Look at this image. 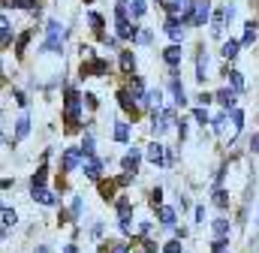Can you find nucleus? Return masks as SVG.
I'll return each mask as SVG.
<instances>
[{"label": "nucleus", "mask_w": 259, "mask_h": 253, "mask_svg": "<svg viewBox=\"0 0 259 253\" xmlns=\"http://www.w3.org/2000/svg\"><path fill=\"white\" fill-rule=\"evenodd\" d=\"M39 52H58V55L64 52V24H61V21L52 18V21L46 24V43L39 46Z\"/></svg>", "instance_id": "obj_1"}, {"label": "nucleus", "mask_w": 259, "mask_h": 253, "mask_svg": "<svg viewBox=\"0 0 259 253\" xmlns=\"http://www.w3.org/2000/svg\"><path fill=\"white\" fill-rule=\"evenodd\" d=\"M163 30L169 33V39H172V43H184V21H181L178 15H169V18H166V24H163Z\"/></svg>", "instance_id": "obj_2"}, {"label": "nucleus", "mask_w": 259, "mask_h": 253, "mask_svg": "<svg viewBox=\"0 0 259 253\" xmlns=\"http://www.w3.org/2000/svg\"><path fill=\"white\" fill-rule=\"evenodd\" d=\"M78 115H81V106H78V91H75V88H69V91H66V121L72 124V121H78Z\"/></svg>", "instance_id": "obj_3"}, {"label": "nucleus", "mask_w": 259, "mask_h": 253, "mask_svg": "<svg viewBox=\"0 0 259 253\" xmlns=\"http://www.w3.org/2000/svg\"><path fill=\"white\" fill-rule=\"evenodd\" d=\"M148 163H154V166H169V163H166V148H163L160 142H151V145H148Z\"/></svg>", "instance_id": "obj_4"}, {"label": "nucleus", "mask_w": 259, "mask_h": 253, "mask_svg": "<svg viewBox=\"0 0 259 253\" xmlns=\"http://www.w3.org/2000/svg\"><path fill=\"white\" fill-rule=\"evenodd\" d=\"M100 175H103V160L100 157H84V178L97 181Z\"/></svg>", "instance_id": "obj_5"}, {"label": "nucleus", "mask_w": 259, "mask_h": 253, "mask_svg": "<svg viewBox=\"0 0 259 253\" xmlns=\"http://www.w3.org/2000/svg\"><path fill=\"white\" fill-rule=\"evenodd\" d=\"M208 12H211V3H208V0H196V6H193V24L196 27H202V24L211 18Z\"/></svg>", "instance_id": "obj_6"}, {"label": "nucleus", "mask_w": 259, "mask_h": 253, "mask_svg": "<svg viewBox=\"0 0 259 253\" xmlns=\"http://www.w3.org/2000/svg\"><path fill=\"white\" fill-rule=\"evenodd\" d=\"M139 163H142V151H139V148H130V151H127V157L121 160L124 172H133V175L139 172Z\"/></svg>", "instance_id": "obj_7"}, {"label": "nucleus", "mask_w": 259, "mask_h": 253, "mask_svg": "<svg viewBox=\"0 0 259 253\" xmlns=\"http://www.w3.org/2000/svg\"><path fill=\"white\" fill-rule=\"evenodd\" d=\"M169 88H172L175 103H178V106H184V103H187V94H184V85L178 81V66H172V85H169Z\"/></svg>", "instance_id": "obj_8"}, {"label": "nucleus", "mask_w": 259, "mask_h": 253, "mask_svg": "<svg viewBox=\"0 0 259 253\" xmlns=\"http://www.w3.org/2000/svg\"><path fill=\"white\" fill-rule=\"evenodd\" d=\"M181 55H184V52H181V43H172V46L163 49V61L169 63V66H178V63H181Z\"/></svg>", "instance_id": "obj_9"}, {"label": "nucleus", "mask_w": 259, "mask_h": 253, "mask_svg": "<svg viewBox=\"0 0 259 253\" xmlns=\"http://www.w3.org/2000/svg\"><path fill=\"white\" fill-rule=\"evenodd\" d=\"M205 75H208V55L205 49H199L196 52V81H205Z\"/></svg>", "instance_id": "obj_10"}, {"label": "nucleus", "mask_w": 259, "mask_h": 253, "mask_svg": "<svg viewBox=\"0 0 259 253\" xmlns=\"http://www.w3.org/2000/svg\"><path fill=\"white\" fill-rule=\"evenodd\" d=\"M88 21H91V27H94V33H97V39L106 43V33H103L106 21H103V15H100V12H88Z\"/></svg>", "instance_id": "obj_11"}, {"label": "nucleus", "mask_w": 259, "mask_h": 253, "mask_svg": "<svg viewBox=\"0 0 259 253\" xmlns=\"http://www.w3.org/2000/svg\"><path fill=\"white\" fill-rule=\"evenodd\" d=\"M115 30H118V36H121V39H136V33H139L136 27H130L127 18H115Z\"/></svg>", "instance_id": "obj_12"}, {"label": "nucleus", "mask_w": 259, "mask_h": 253, "mask_svg": "<svg viewBox=\"0 0 259 253\" xmlns=\"http://www.w3.org/2000/svg\"><path fill=\"white\" fill-rule=\"evenodd\" d=\"M27 133H30V115L21 112L18 121H15V139H27Z\"/></svg>", "instance_id": "obj_13"}, {"label": "nucleus", "mask_w": 259, "mask_h": 253, "mask_svg": "<svg viewBox=\"0 0 259 253\" xmlns=\"http://www.w3.org/2000/svg\"><path fill=\"white\" fill-rule=\"evenodd\" d=\"M30 196H33L39 205H55V193H49L46 187H30Z\"/></svg>", "instance_id": "obj_14"}, {"label": "nucleus", "mask_w": 259, "mask_h": 253, "mask_svg": "<svg viewBox=\"0 0 259 253\" xmlns=\"http://www.w3.org/2000/svg\"><path fill=\"white\" fill-rule=\"evenodd\" d=\"M81 154H84V151H78V148H69V151H66V154H64V169H66V172L78 166V160H81Z\"/></svg>", "instance_id": "obj_15"}, {"label": "nucleus", "mask_w": 259, "mask_h": 253, "mask_svg": "<svg viewBox=\"0 0 259 253\" xmlns=\"http://www.w3.org/2000/svg\"><path fill=\"white\" fill-rule=\"evenodd\" d=\"M238 49H241V39H232V36H229V39L223 43V58H226V61H235Z\"/></svg>", "instance_id": "obj_16"}, {"label": "nucleus", "mask_w": 259, "mask_h": 253, "mask_svg": "<svg viewBox=\"0 0 259 253\" xmlns=\"http://www.w3.org/2000/svg\"><path fill=\"white\" fill-rule=\"evenodd\" d=\"M235 94H238V91H217V103L232 112V109H235Z\"/></svg>", "instance_id": "obj_17"}, {"label": "nucleus", "mask_w": 259, "mask_h": 253, "mask_svg": "<svg viewBox=\"0 0 259 253\" xmlns=\"http://www.w3.org/2000/svg\"><path fill=\"white\" fill-rule=\"evenodd\" d=\"M88 72H94V75H106V72H109V63L106 61H91V66H81V75H88Z\"/></svg>", "instance_id": "obj_18"}, {"label": "nucleus", "mask_w": 259, "mask_h": 253, "mask_svg": "<svg viewBox=\"0 0 259 253\" xmlns=\"http://www.w3.org/2000/svg\"><path fill=\"white\" fill-rule=\"evenodd\" d=\"M223 72L229 75V81H232V91H238V94H241V91H244V75H241L238 69H229V66H226Z\"/></svg>", "instance_id": "obj_19"}, {"label": "nucleus", "mask_w": 259, "mask_h": 253, "mask_svg": "<svg viewBox=\"0 0 259 253\" xmlns=\"http://www.w3.org/2000/svg\"><path fill=\"white\" fill-rule=\"evenodd\" d=\"M15 220H18V217H15V211H12L9 205H3V238L9 235V229L15 226Z\"/></svg>", "instance_id": "obj_20"}, {"label": "nucleus", "mask_w": 259, "mask_h": 253, "mask_svg": "<svg viewBox=\"0 0 259 253\" xmlns=\"http://www.w3.org/2000/svg\"><path fill=\"white\" fill-rule=\"evenodd\" d=\"M46 178H49V160H42V163H39V172L33 175V181H30V184H33V187H46Z\"/></svg>", "instance_id": "obj_21"}, {"label": "nucleus", "mask_w": 259, "mask_h": 253, "mask_svg": "<svg viewBox=\"0 0 259 253\" xmlns=\"http://www.w3.org/2000/svg\"><path fill=\"white\" fill-rule=\"evenodd\" d=\"M256 43V24L253 21H247L244 24V36H241V46H253Z\"/></svg>", "instance_id": "obj_22"}, {"label": "nucleus", "mask_w": 259, "mask_h": 253, "mask_svg": "<svg viewBox=\"0 0 259 253\" xmlns=\"http://www.w3.org/2000/svg\"><path fill=\"white\" fill-rule=\"evenodd\" d=\"M160 223L163 226H172L175 223V208L172 205H160Z\"/></svg>", "instance_id": "obj_23"}, {"label": "nucleus", "mask_w": 259, "mask_h": 253, "mask_svg": "<svg viewBox=\"0 0 259 253\" xmlns=\"http://www.w3.org/2000/svg\"><path fill=\"white\" fill-rule=\"evenodd\" d=\"M211 229L217 232V238H226V235H229V220H226V217H217V220L211 223Z\"/></svg>", "instance_id": "obj_24"}, {"label": "nucleus", "mask_w": 259, "mask_h": 253, "mask_svg": "<svg viewBox=\"0 0 259 253\" xmlns=\"http://www.w3.org/2000/svg\"><path fill=\"white\" fill-rule=\"evenodd\" d=\"M148 12V0H130V15L133 18H142Z\"/></svg>", "instance_id": "obj_25"}, {"label": "nucleus", "mask_w": 259, "mask_h": 253, "mask_svg": "<svg viewBox=\"0 0 259 253\" xmlns=\"http://www.w3.org/2000/svg\"><path fill=\"white\" fill-rule=\"evenodd\" d=\"M118 103H121V106L127 109L130 115H133V118H136V103L130 100V94H127V91H118Z\"/></svg>", "instance_id": "obj_26"}, {"label": "nucleus", "mask_w": 259, "mask_h": 253, "mask_svg": "<svg viewBox=\"0 0 259 253\" xmlns=\"http://www.w3.org/2000/svg\"><path fill=\"white\" fill-rule=\"evenodd\" d=\"M187 3H190V0H163V6H166L172 15H181V9H184Z\"/></svg>", "instance_id": "obj_27"}, {"label": "nucleus", "mask_w": 259, "mask_h": 253, "mask_svg": "<svg viewBox=\"0 0 259 253\" xmlns=\"http://www.w3.org/2000/svg\"><path fill=\"white\" fill-rule=\"evenodd\" d=\"M0 24H3V39H0V43H3V46H9V43H12V27H9V15H3V18H0Z\"/></svg>", "instance_id": "obj_28"}, {"label": "nucleus", "mask_w": 259, "mask_h": 253, "mask_svg": "<svg viewBox=\"0 0 259 253\" xmlns=\"http://www.w3.org/2000/svg\"><path fill=\"white\" fill-rule=\"evenodd\" d=\"M94 148H97V142H94V136L88 133V136L81 139V151H84V157H94Z\"/></svg>", "instance_id": "obj_29"}, {"label": "nucleus", "mask_w": 259, "mask_h": 253, "mask_svg": "<svg viewBox=\"0 0 259 253\" xmlns=\"http://www.w3.org/2000/svg\"><path fill=\"white\" fill-rule=\"evenodd\" d=\"M211 199H214V205H220V208H226V205H229V193H226V190H214V196H211Z\"/></svg>", "instance_id": "obj_30"}, {"label": "nucleus", "mask_w": 259, "mask_h": 253, "mask_svg": "<svg viewBox=\"0 0 259 253\" xmlns=\"http://www.w3.org/2000/svg\"><path fill=\"white\" fill-rule=\"evenodd\" d=\"M115 142H130V126L127 124H115Z\"/></svg>", "instance_id": "obj_31"}, {"label": "nucleus", "mask_w": 259, "mask_h": 253, "mask_svg": "<svg viewBox=\"0 0 259 253\" xmlns=\"http://www.w3.org/2000/svg\"><path fill=\"white\" fill-rule=\"evenodd\" d=\"M232 124H235V133L244 130V112L241 109H232Z\"/></svg>", "instance_id": "obj_32"}, {"label": "nucleus", "mask_w": 259, "mask_h": 253, "mask_svg": "<svg viewBox=\"0 0 259 253\" xmlns=\"http://www.w3.org/2000/svg\"><path fill=\"white\" fill-rule=\"evenodd\" d=\"M133 66H136V58H133L130 52H121V69H127V72H133Z\"/></svg>", "instance_id": "obj_33"}, {"label": "nucleus", "mask_w": 259, "mask_h": 253, "mask_svg": "<svg viewBox=\"0 0 259 253\" xmlns=\"http://www.w3.org/2000/svg\"><path fill=\"white\" fill-rule=\"evenodd\" d=\"M145 103H148L151 109H160V91H151V94L145 97Z\"/></svg>", "instance_id": "obj_34"}, {"label": "nucleus", "mask_w": 259, "mask_h": 253, "mask_svg": "<svg viewBox=\"0 0 259 253\" xmlns=\"http://www.w3.org/2000/svg\"><path fill=\"white\" fill-rule=\"evenodd\" d=\"M21 6V9H36V0H6V6Z\"/></svg>", "instance_id": "obj_35"}, {"label": "nucleus", "mask_w": 259, "mask_h": 253, "mask_svg": "<svg viewBox=\"0 0 259 253\" xmlns=\"http://www.w3.org/2000/svg\"><path fill=\"white\" fill-rule=\"evenodd\" d=\"M136 43L139 46H151V30H139L136 33Z\"/></svg>", "instance_id": "obj_36"}, {"label": "nucleus", "mask_w": 259, "mask_h": 253, "mask_svg": "<svg viewBox=\"0 0 259 253\" xmlns=\"http://www.w3.org/2000/svg\"><path fill=\"white\" fill-rule=\"evenodd\" d=\"M193 121H196V124H208L211 118H208V112H205V109H196V112H193Z\"/></svg>", "instance_id": "obj_37"}, {"label": "nucleus", "mask_w": 259, "mask_h": 253, "mask_svg": "<svg viewBox=\"0 0 259 253\" xmlns=\"http://www.w3.org/2000/svg\"><path fill=\"white\" fill-rule=\"evenodd\" d=\"M163 253H181V241H166L163 244Z\"/></svg>", "instance_id": "obj_38"}, {"label": "nucleus", "mask_w": 259, "mask_h": 253, "mask_svg": "<svg viewBox=\"0 0 259 253\" xmlns=\"http://www.w3.org/2000/svg\"><path fill=\"white\" fill-rule=\"evenodd\" d=\"M151 202H154V208H160V202H163V190H160V187L151 193Z\"/></svg>", "instance_id": "obj_39"}, {"label": "nucleus", "mask_w": 259, "mask_h": 253, "mask_svg": "<svg viewBox=\"0 0 259 253\" xmlns=\"http://www.w3.org/2000/svg\"><path fill=\"white\" fill-rule=\"evenodd\" d=\"M78 211H81V199L75 196V199H72V211H69V217H78Z\"/></svg>", "instance_id": "obj_40"}, {"label": "nucleus", "mask_w": 259, "mask_h": 253, "mask_svg": "<svg viewBox=\"0 0 259 253\" xmlns=\"http://www.w3.org/2000/svg\"><path fill=\"white\" fill-rule=\"evenodd\" d=\"M211 247H214V253H220V250H223V247H226V238H217V241H214Z\"/></svg>", "instance_id": "obj_41"}, {"label": "nucleus", "mask_w": 259, "mask_h": 253, "mask_svg": "<svg viewBox=\"0 0 259 253\" xmlns=\"http://www.w3.org/2000/svg\"><path fill=\"white\" fill-rule=\"evenodd\" d=\"M199 103H202V106H208V103H211V94H205V91H202V94H199Z\"/></svg>", "instance_id": "obj_42"}, {"label": "nucleus", "mask_w": 259, "mask_h": 253, "mask_svg": "<svg viewBox=\"0 0 259 253\" xmlns=\"http://www.w3.org/2000/svg\"><path fill=\"white\" fill-rule=\"evenodd\" d=\"M250 151H256V154H259V136H253V139H250Z\"/></svg>", "instance_id": "obj_43"}, {"label": "nucleus", "mask_w": 259, "mask_h": 253, "mask_svg": "<svg viewBox=\"0 0 259 253\" xmlns=\"http://www.w3.org/2000/svg\"><path fill=\"white\" fill-rule=\"evenodd\" d=\"M64 253H78V247H75V244H66V247H64Z\"/></svg>", "instance_id": "obj_44"}, {"label": "nucleus", "mask_w": 259, "mask_h": 253, "mask_svg": "<svg viewBox=\"0 0 259 253\" xmlns=\"http://www.w3.org/2000/svg\"><path fill=\"white\" fill-rule=\"evenodd\" d=\"M115 253H130V250L124 247V244H118V247H115Z\"/></svg>", "instance_id": "obj_45"}, {"label": "nucleus", "mask_w": 259, "mask_h": 253, "mask_svg": "<svg viewBox=\"0 0 259 253\" xmlns=\"http://www.w3.org/2000/svg\"><path fill=\"white\" fill-rule=\"evenodd\" d=\"M36 253H49V247H46V244H42V247H36Z\"/></svg>", "instance_id": "obj_46"}, {"label": "nucleus", "mask_w": 259, "mask_h": 253, "mask_svg": "<svg viewBox=\"0 0 259 253\" xmlns=\"http://www.w3.org/2000/svg\"><path fill=\"white\" fill-rule=\"evenodd\" d=\"M256 226H259V214H256Z\"/></svg>", "instance_id": "obj_47"}, {"label": "nucleus", "mask_w": 259, "mask_h": 253, "mask_svg": "<svg viewBox=\"0 0 259 253\" xmlns=\"http://www.w3.org/2000/svg\"><path fill=\"white\" fill-rule=\"evenodd\" d=\"M220 253H226V250H220Z\"/></svg>", "instance_id": "obj_48"}]
</instances>
